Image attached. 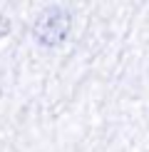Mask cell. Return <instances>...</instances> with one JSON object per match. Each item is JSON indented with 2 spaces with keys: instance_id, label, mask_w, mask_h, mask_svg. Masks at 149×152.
I'll return each mask as SVG.
<instances>
[{
  "instance_id": "2",
  "label": "cell",
  "mask_w": 149,
  "mask_h": 152,
  "mask_svg": "<svg viewBox=\"0 0 149 152\" xmlns=\"http://www.w3.org/2000/svg\"><path fill=\"white\" fill-rule=\"evenodd\" d=\"M8 33H10V20L5 15H0V37H5Z\"/></svg>"
},
{
  "instance_id": "1",
  "label": "cell",
  "mask_w": 149,
  "mask_h": 152,
  "mask_svg": "<svg viewBox=\"0 0 149 152\" xmlns=\"http://www.w3.org/2000/svg\"><path fill=\"white\" fill-rule=\"evenodd\" d=\"M72 33V10L67 5H45L30 25V37L40 50H60Z\"/></svg>"
}]
</instances>
